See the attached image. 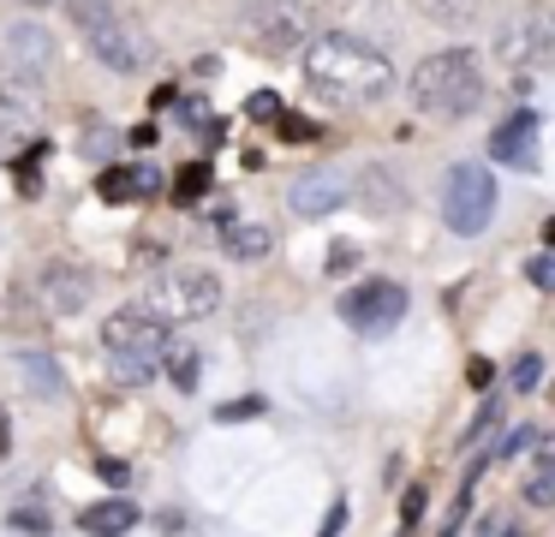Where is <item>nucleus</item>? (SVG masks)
Segmentation results:
<instances>
[{
    "label": "nucleus",
    "mask_w": 555,
    "mask_h": 537,
    "mask_svg": "<svg viewBox=\"0 0 555 537\" xmlns=\"http://www.w3.org/2000/svg\"><path fill=\"white\" fill-rule=\"evenodd\" d=\"M73 18H78V30H90V24L114 18V0H73Z\"/></svg>",
    "instance_id": "22"
},
{
    "label": "nucleus",
    "mask_w": 555,
    "mask_h": 537,
    "mask_svg": "<svg viewBox=\"0 0 555 537\" xmlns=\"http://www.w3.org/2000/svg\"><path fill=\"white\" fill-rule=\"evenodd\" d=\"M18 382H25L30 394H61V370H54L49 353H18Z\"/></svg>",
    "instance_id": "17"
},
{
    "label": "nucleus",
    "mask_w": 555,
    "mask_h": 537,
    "mask_svg": "<svg viewBox=\"0 0 555 537\" xmlns=\"http://www.w3.org/2000/svg\"><path fill=\"white\" fill-rule=\"evenodd\" d=\"M216 418H221V424H240V418H257V400H228Z\"/></svg>",
    "instance_id": "25"
},
{
    "label": "nucleus",
    "mask_w": 555,
    "mask_h": 537,
    "mask_svg": "<svg viewBox=\"0 0 555 537\" xmlns=\"http://www.w3.org/2000/svg\"><path fill=\"white\" fill-rule=\"evenodd\" d=\"M305 84H311V95L328 107H364V102H383V95L395 90V66H388V54L371 48L364 36L328 30L305 48Z\"/></svg>",
    "instance_id": "1"
},
{
    "label": "nucleus",
    "mask_w": 555,
    "mask_h": 537,
    "mask_svg": "<svg viewBox=\"0 0 555 537\" xmlns=\"http://www.w3.org/2000/svg\"><path fill=\"white\" fill-rule=\"evenodd\" d=\"M96 472L108 477V484H126V460H96Z\"/></svg>",
    "instance_id": "29"
},
{
    "label": "nucleus",
    "mask_w": 555,
    "mask_h": 537,
    "mask_svg": "<svg viewBox=\"0 0 555 537\" xmlns=\"http://www.w3.org/2000/svg\"><path fill=\"white\" fill-rule=\"evenodd\" d=\"M102 346L114 353V365H162V353H168V329H162L156 317H144V310H114V317H102Z\"/></svg>",
    "instance_id": "6"
},
{
    "label": "nucleus",
    "mask_w": 555,
    "mask_h": 537,
    "mask_svg": "<svg viewBox=\"0 0 555 537\" xmlns=\"http://www.w3.org/2000/svg\"><path fill=\"white\" fill-rule=\"evenodd\" d=\"M347 197H352V186H347V174H335V167L299 174V179H293V191H287L293 215H305V221H323V215H335Z\"/></svg>",
    "instance_id": "9"
},
{
    "label": "nucleus",
    "mask_w": 555,
    "mask_h": 537,
    "mask_svg": "<svg viewBox=\"0 0 555 537\" xmlns=\"http://www.w3.org/2000/svg\"><path fill=\"white\" fill-rule=\"evenodd\" d=\"M162 179H156V167L150 162H132V167H108V174H102V197L108 203H126V197H150V191H156Z\"/></svg>",
    "instance_id": "14"
},
{
    "label": "nucleus",
    "mask_w": 555,
    "mask_h": 537,
    "mask_svg": "<svg viewBox=\"0 0 555 537\" xmlns=\"http://www.w3.org/2000/svg\"><path fill=\"white\" fill-rule=\"evenodd\" d=\"M7 48H13V60H25V66H37V72L54 60V42H49L42 24H18V30L7 36Z\"/></svg>",
    "instance_id": "16"
},
{
    "label": "nucleus",
    "mask_w": 555,
    "mask_h": 537,
    "mask_svg": "<svg viewBox=\"0 0 555 537\" xmlns=\"http://www.w3.org/2000/svg\"><path fill=\"white\" fill-rule=\"evenodd\" d=\"M412 107L430 119H466L472 107L483 102V60L472 48H436L412 66L406 78Z\"/></svg>",
    "instance_id": "2"
},
{
    "label": "nucleus",
    "mask_w": 555,
    "mask_h": 537,
    "mask_svg": "<svg viewBox=\"0 0 555 537\" xmlns=\"http://www.w3.org/2000/svg\"><path fill=\"white\" fill-rule=\"evenodd\" d=\"M7 442H13V424H7V412H0V460H7Z\"/></svg>",
    "instance_id": "30"
},
{
    "label": "nucleus",
    "mask_w": 555,
    "mask_h": 537,
    "mask_svg": "<svg viewBox=\"0 0 555 537\" xmlns=\"http://www.w3.org/2000/svg\"><path fill=\"white\" fill-rule=\"evenodd\" d=\"M418 7L430 12L436 24H448V30H460V24H472L483 7H490V0H418Z\"/></svg>",
    "instance_id": "18"
},
{
    "label": "nucleus",
    "mask_w": 555,
    "mask_h": 537,
    "mask_svg": "<svg viewBox=\"0 0 555 537\" xmlns=\"http://www.w3.org/2000/svg\"><path fill=\"white\" fill-rule=\"evenodd\" d=\"M490 48H495V60H502V66H514V72L543 66V60H550V18H543V12H526V18L502 24Z\"/></svg>",
    "instance_id": "7"
},
{
    "label": "nucleus",
    "mask_w": 555,
    "mask_h": 537,
    "mask_svg": "<svg viewBox=\"0 0 555 537\" xmlns=\"http://www.w3.org/2000/svg\"><path fill=\"white\" fill-rule=\"evenodd\" d=\"M78 525H85L90 537H120V532H132V525H138V508H132V501H96V508L78 513Z\"/></svg>",
    "instance_id": "15"
},
{
    "label": "nucleus",
    "mask_w": 555,
    "mask_h": 537,
    "mask_svg": "<svg viewBox=\"0 0 555 537\" xmlns=\"http://www.w3.org/2000/svg\"><path fill=\"white\" fill-rule=\"evenodd\" d=\"M400 317H406V286L400 281H364V286H352V293L340 298V322H347L352 334H364V341L395 334Z\"/></svg>",
    "instance_id": "5"
},
{
    "label": "nucleus",
    "mask_w": 555,
    "mask_h": 537,
    "mask_svg": "<svg viewBox=\"0 0 555 537\" xmlns=\"http://www.w3.org/2000/svg\"><path fill=\"white\" fill-rule=\"evenodd\" d=\"M442 221L454 227L460 239H478L483 227L495 221V174L478 162L448 167V191H442Z\"/></svg>",
    "instance_id": "4"
},
{
    "label": "nucleus",
    "mask_w": 555,
    "mask_h": 537,
    "mask_svg": "<svg viewBox=\"0 0 555 537\" xmlns=\"http://www.w3.org/2000/svg\"><path fill=\"white\" fill-rule=\"evenodd\" d=\"M221 310V274L216 269H162L144 286V317H156L162 329L173 322H204Z\"/></svg>",
    "instance_id": "3"
},
{
    "label": "nucleus",
    "mask_w": 555,
    "mask_h": 537,
    "mask_svg": "<svg viewBox=\"0 0 555 537\" xmlns=\"http://www.w3.org/2000/svg\"><path fill=\"white\" fill-rule=\"evenodd\" d=\"M538 376H543V358L526 353V358L514 365V388H538Z\"/></svg>",
    "instance_id": "23"
},
{
    "label": "nucleus",
    "mask_w": 555,
    "mask_h": 537,
    "mask_svg": "<svg viewBox=\"0 0 555 537\" xmlns=\"http://www.w3.org/2000/svg\"><path fill=\"white\" fill-rule=\"evenodd\" d=\"M251 114H257V119H275L281 102H275V95H251Z\"/></svg>",
    "instance_id": "28"
},
{
    "label": "nucleus",
    "mask_w": 555,
    "mask_h": 537,
    "mask_svg": "<svg viewBox=\"0 0 555 537\" xmlns=\"http://www.w3.org/2000/svg\"><path fill=\"white\" fill-rule=\"evenodd\" d=\"M204 186H209V167H185V179H180V197H197Z\"/></svg>",
    "instance_id": "26"
},
{
    "label": "nucleus",
    "mask_w": 555,
    "mask_h": 537,
    "mask_svg": "<svg viewBox=\"0 0 555 537\" xmlns=\"http://www.w3.org/2000/svg\"><path fill=\"white\" fill-rule=\"evenodd\" d=\"M18 7H54V0H18Z\"/></svg>",
    "instance_id": "31"
},
{
    "label": "nucleus",
    "mask_w": 555,
    "mask_h": 537,
    "mask_svg": "<svg viewBox=\"0 0 555 537\" xmlns=\"http://www.w3.org/2000/svg\"><path fill=\"white\" fill-rule=\"evenodd\" d=\"M526 501H531V508H550V501H555V460H550V453H538V465H531Z\"/></svg>",
    "instance_id": "19"
},
{
    "label": "nucleus",
    "mask_w": 555,
    "mask_h": 537,
    "mask_svg": "<svg viewBox=\"0 0 555 537\" xmlns=\"http://www.w3.org/2000/svg\"><path fill=\"white\" fill-rule=\"evenodd\" d=\"M490 150L502 155L507 167H519V174H538V114H531V107H519V114L490 138Z\"/></svg>",
    "instance_id": "12"
},
{
    "label": "nucleus",
    "mask_w": 555,
    "mask_h": 537,
    "mask_svg": "<svg viewBox=\"0 0 555 537\" xmlns=\"http://www.w3.org/2000/svg\"><path fill=\"white\" fill-rule=\"evenodd\" d=\"M162 365H168L173 388H197V353H192V346H173V341H168V353H162Z\"/></svg>",
    "instance_id": "20"
},
{
    "label": "nucleus",
    "mask_w": 555,
    "mask_h": 537,
    "mask_svg": "<svg viewBox=\"0 0 555 537\" xmlns=\"http://www.w3.org/2000/svg\"><path fill=\"white\" fill-rule=\"evenodd\" d=\"M85 42H90V54H96L108 72H138V66L150 60L144 30H132V24L120 18V12H114V18H102V24H90Z\"/></svg>",
    "instance_id": "8"
},
{
    "label": "nucleus",
    "mask_w": 555,
    "mask_h": 537,
    "mask_svg": "<svg viewBox=\"0 0 555 537\" xmlns=\"http://www.w3.org/2000/svg\"><path fill=\"white\" fill-rule=\"evenodd\" d=\"M221 251L240 257V263H257V257L275 251V233H269V221H228L221 227Z\"/></svg>",
    "instance_id": "13"
},
{
    "label": "nucleus",
    "mask_w": 555,
    "mask_h": 537,
    "mask_svg": "<svg viewBox=\"0 0 555 537\" xmlns=\"http://www.w3.org/2000/svg\"><path fill=\"white\" fill-rule=\"evenodd\" d=\"M526 269H531V286H550V281H555V274H550V257H531Z\"/></svg>",
    "instance_id": "27"
},
{
    "label": "nucleus",
    "mask_w": 555,
    "mask_h": 537,
    "mask_svg": "<svg viewBox=\"0 0 555 537\" xmlns=\"http://www.w3.org/2000/svg\"><path fill=\"white\" fill-rule=\"evenodd\" d=\"M90 286H96V281H90L78 263H49L42 281H37V293H42V305H49L54 317H73V310L90 305Z\"/></svg>",
    "instance_id": "11"
},
{
    "label": "nucleus",
    "mask_w": 555,
    "mask_h": 537,
    "mask_svg": "<svg viewBox=\"0 0 555 537\" xmlns=\"http://www.w3.org/2000/svg\"><path fill=\"white\" fill-rule=\"evenodd\" d=\"M251 42L263 48V54H293V48L305 42V12L299 7H257L251 12Z\"/></svg>",
    "instance_id": "10"
},
{
    "label": "nucleus",
    "mask_w": 555,
    "mask_h": 537,
    "mask_svg": "<svg viewBox=\"0 0 555 537\" xmlns=\"http://www.w3.org/2000/svg\"><path fill=\"white\" fill-rule=\"evenodd\" d=\"M85 150H90V155H108V150H114V131L102 126V119H90V138H85Z\"/></svg>",
    "instance_id": "24"
},
{
    "label": "nucleus",
    "mask_w": 555,
    "mask_h": 537,
    "mask_svg": "<svg viewBox=\"0 0 555 537\" xmlns=\"http://www.w3.org/2000/svg\"><path fill=\"white\" fill-rule=\"evenodd\" d=\"M359 197H371L376 209H395L400 203V191L388 186V167H371V174H364V186H359Z\"/></svg>",
    "instance_id": "21"
}]
</instances>
